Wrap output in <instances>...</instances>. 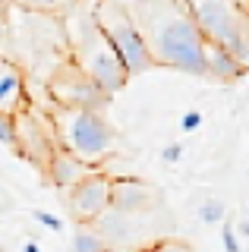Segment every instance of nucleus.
<instances>
[{
  "label": "nucleus",
  "instance_id": "23",
  "mask_svg": "<svg viewBox=\"0 0 249 252\" xmlns=\"http://www.w3.org/2000/svg\"><path fill=\"white\" fill-rule=\"evenodd\" d=\"M233 233L240 236V240H249V218H243L237 227H233Z\"/></svg>",
  "mask_w": 249,
  "mask_h": 252
},
{
  "label": "nucleus",
  "instance_id": "27",
  "mask_svg": "<svg viewBox=\"0 0 249 252\" xmlns=\"http://www.w3.org/2000/svg\"><path fill=\"white\" fill-rule=\"evenodd\" d=\"M133 252H155V246H142V249H133Z\"/></svg>",
  "mask_w": 249,
  "mask_h": 252
},
{
  "label": "nucleus",
  "instance_id": "9",
  "mask_svg": "<svg viewBox=\"0 0 249 252\" xmlns=\"http://www.w3.org/2000/svg\"><path fill=\"white\" fill-rule=\"evenodd\" d=\"M29 104H32V98H29L26 69L16 60H10L6 54H0V114L16 117Z\"/></svg>",
  "mask_w": 249,
  "mask_h": 252
},
{
  "label": "nucleus",
  "instance_id": "25",
  "mask_svg": "<svg viewBox=\"0 0 249 252\" xmlns=\"http://www.w3.org/2000/svg\"><path fill=\"white\" fill-rule=\"evenodd\" d=\"M233 3H237V6H240V10H243V13L249 16V0H233Z\"/></svg>",
  "mask_w": 249,
  "mask_h": 252
},
{
  "label": "nucleus",
  "instance_id": "7",
  "mask_svg": "<svg viewBox=\"0 0 249 252\" xmlns=\"http://www.w3.org/2000/svg\"><path fill=\"white\" fill-rule=\"evenodd\" d=\"M13 120H16V139H13L16 155L26 158L29 164H35V167L44 173V167H48V161H51V155L60 148L57 136H54L51 114H41L35 104H29L26 110H19Z\"/></svg>",
  "mask_w": 249,
  "mask_h": 252
},
{
  "label": "nucleus",
  "instance_id": "29",
  "mask_svg": "<svg viewBox=\"0 0 249 252\" xmlns=\"http://www.w3.org/2000/svg\"><path fill=\"white\" fill-rule=\"evenodd\" d=\"M246 218H249V208H246Z\"/></svg>",
  "mask_w": 249,
  "mask_h": 252
},
{
  "label": "nucleus",
  "instance_id": "6",
  "mask_svg": "<svg viewBox=\"0 0 249 252\" xmlns=\"http://www.w3.org/2000/svg\"><path fill=\"white\" fill-rule=\"evenodd\" d=\"M48 94L54 101V107H85V110H107L111 94L104 89H98V82L92 79L79 63L73 60H60L54 66V73L48 76ZM51 107V110H54Z\"/></svg>",
  "mask_w": 249,
  "mask_h": 252
},
{
  "label": "nucleus",
  "instance_id": "15",
  "mask_svg": "<svg viewBox=\"0 0 249 252\" xmlns=\"http://www.w3.org/2000/svg\"><path fill=\"white\" fill-rule=\"evenodd\" d=\"M10 6H19V10L38 13V16H60V13L73 10L76 0H10Z\"/></svg>",
  "mask_w": 249,
  "mask_h": 252
},
{
  "label": "nucleus",
  "instance_id": "18",
  "mask_svg": "<svg viewBox=\"0 0 249 252\" xmlns=\"http://www.w3.org/2000/svg\"><path fill=\"white\" fill-rule=\"evenodd\" d=\"M32 215H35V220H38V224H41V227H48L51 233H60V230H63V220H60L57 215H51V211H44V208H35Z\"/></svg>",
  "mask_w": 249,
  "mask_h": 252
},
{
  "label": "nucleus",
  "instance_id": "12",
  "mask_svg": "<svg viewBox=\"0 0 249 252\" xmlns=\"http://www.w3.org/2000/svg\"><path fill=\"white\" fill-rule=\"evenodd\" d=\"M89 170H95V167H89V164H82L79 158H73L69 152L57 148V152L51 155L48 167H44V177L51 180V186H57L60 192H66V189H69V186H76Z\"/></svg>",
  "mask_w": 249,
  "mask_h": 252
},
{
  "label": "nucleus",
  "instance_id": "1",
  "mask_svg": "<svg viewBox=\"0 0 249 252\" xmlns=\"http://www.w3.org/2000/svg\"><path fill=\"white\" fill-rule=\"evenodd\" d=\"M145 38L155 66H167L186 76H205L202 47L205 38L186 13L183 0H123Z\"/></svg>",
  "mask_w": 249,
  "mask_h": 252
},
{
  "label": "nucleus",
  "instance_id": "22",
  "mask_svg": "<svg viewBox=\"0 0 249 252\" xmlns=\"http://www.w3.org/2000/svg\"><path fill=\"white\" fill-rule=\"evenodd\" d=\"M183 158V145L180 142H170V145H164V152H161V161L164 164H177Z\"/></svg>",
  "mask_w": 249,
  "mask_h": 252
},
{
  "label": "nucleus",
  "instance_id": "17",
  "mask_svg": "<svg viewBox=\"0 0 249 252\" xmlns=\"http://www.w3.org/2000/svg\"><path fill=\"white\" fill-rule=\"evenodd\" d=\"M221 246L224 252H243V243L233 233V224H224V220H221Z\"/></svg>",
  "mask_w": 249,
  "mask_h": 252
},
{
  "label": "nucleus",
  "instance_id": "4",
  "mask_svg": "<svg viewBox=\"0 0 249 252\" xmlns=\"http://www.w3.org/2000/svg\"><path fill=\"white\" fill-rule=\"evenodd\" d=\"M92 13H95V22L101 26V32L107 35V41L114 44V51L120 57L123 69L129 73V79L145 73V69H155V60H152L149 47H145V38L123 0H92Z\"/></svg>",
  "mask_w": 249,
  "mask_h": 252
},
{
  "label": "nucleus",
  "instance_id": "5",
  "mask_svg": "<svg viewBox=\"0 0 249 252\" xmlns=\"http://www.w3.org/2000/svg\"><path fill=\"white\" fill-rule=\"evenodd\" d=\"M205 41H215L249 60V16L233 0H183Z\"/></svg>",
  "mask_w": 249,
  "mask_h": 252
},
{
  "label": "nucleus",
  "instance_id": "2",
  "mask_svg": "<svg viewBox=\"0 0 249 252\" xmlns=\"http://www.w3.org/2000/svg\"><path fill=\"white\" fill-rule=\"evenodd\" d=\"M66 41H69V60L98 82V89H104L107 94L123 92V85L129 82V73L123 69L120 57H117L114 44L107 41V35L101 32L95 22L89 0H76L73 10H66Z\"/></svg>",
  "mask_w": 249,
  "mask_h": 252
},
{
  "label": "nucleus",
  "instance_id": "16",
  "mask_svg": "<svg viewBox=\"0 0 249 252\" xmlns=\"http://www.w3.org/2000/svg\"><path fill=\"white\" fill-rule=\"evenodd\" d=\"M224 215H227V205H224L221 199H205L199 205V220L205 227H218L224 220Z\"/></svg>",
  "mask_w": 249,
  "mask_h": 252
},
{
  "label": "nucleus",
  "instance_id": "8",
  "mask_svg": "<svg viewBox=\"0 0 249 252\" xmlns=\"http://www.w3.org/2000/svg\"><path fill=\"white\" fill-rule=\"evenodd\" d=\"M111 180L104 170H89L76 186L66 189V205L76 224H92L111 208Z\"/></svg>",
  "mask_w": 249,
  "mask_h": 252
},
{
  "label": "nucleus",
  "instance_id": "20",
  "mask_svg": "<svg viewBox=\"0 0 249 252\" xmlns=\"http://www.w3.org/2000/svg\"><path fill=\"white\" fill-rule=\"evenodd\" d=\"M155 252H192V246L189 243H183V240H158L155 243Z\"/></svg>",
  "mask_w": 249,
  "mask_h": 252
},
{
  "label": "nucleus",
  "instance_id": "28",
  "mask_svg": "<svg viewBox=\"0 0 249 252\" xmlns=\"http://www.w3.org/2000/svg\"><path fill=\"white\" fill-rule=\"evenodd\" d=\"M0 6H10V0H0Z\"/></svg>",
  "mask_w": 249,
  "mask_h": 252
},
{
  "label": "nucleus",
  "instance_id": "26",
  "mask_svg": "<svg viewBox=\"0 0 249 252\" xmlns=\"http://www.w3.org/2000/svg\"><path fill=\"white\" fill-rule=\"evenodd\" d=\"M0 38H3V6H0Z\"/></svg>",
  "mask_w": 249,
  "mask_h": 252
},
{
  "label": "nucleus",
  "instance_id": "13",
  "mask_svg": "<svg viewBox=\"0 0 249 252\" xmlns=\"http://www.w3.org/2000/svg\"><path fill=\"white\" fill-rule=\"evenodd\" d=\"M92 227L104 236V243L111 249L129 246V240H133V233H136L133 218H129V215H120V211H114V208H107L101 218H95V220H92Z\"/></svg>",
  "mask_w": 249,
  "mask_h": 252
},
{
  "label": "nucleus",
  "instance_id": "21",
  "mask_svg": "<svg viewBox=\"0 0 249 252\" xmlns=\"http://www.w3.org/2000/svg\"><path fill=\"white\" fill-rule=\"evenodd\" d=\"M199 126H202V110L192 107V110H186V114L180 117V129L183 132H196Z\"/></svg>",
  "mask_w": 249,
  "mask_h": 252
},
{
  "label": "nucleus",
  "instance_id": "11",
  "mask_svg": "<svg viewBox=\"0 0 249 252\" xmlns=\"http://www.w3.org/2000/svg\"><path fill=\"white\" fill-rule=\"evenodd\" d=\"M202 60H205V79H215V82H221V85H233L246 76V60L237 57L227 47L215 44V41H205Z\"/></svg>",
  "mask_w": 249,
  "mask_h": 252
},
{
  "label": "nucleus",
  "instance_id": "19",
  "mask_svg": "<svg viewBox=\"0 0 249 252\" xmlns=\"http://www.w3.org/2000/svg\"><path fill=\"white\" fill-rule=\"evenodd\" d=\"M16 139V120L10 114H0V145H13Z\"/></svg>",
  "mask_w": 249,
  "mask_h": 252
},
{
  "label": "nucleus",
  "instance_id": "24",
  "mask_svg": "<svg viewBox=\"0 0 249 252\" xmlns=\"http://www.w3.org/2000/svg\"><path fill=\"white\" fill-rule=\"evenodd\" d=\"M22 252H41V246H38V243H35V240H29V243H26V246H22Z\"/></svg>",
  "mask_w": 249,
  "mask_h": 252
},
{
  "label": "nucleus",
  "instance_id": "14",
  "mask_svg": "<svg viewBox=\"0 0 249 252\" xmlns=\"http://www.w3.org/2000/svg\"><path fill=\"white\" fill-rule=\"evenodd\" d=\"M73 252H114V249L107 246L104 236H101L92 224H76V230H73Z\"/></svg>",
  "mask_w": 249,
  "mask_h": 252
},
{
  "label": "nucleus",
  "instance_id": "3",
  "mask_svg": "<svg viewBox=\"0 0 249 252\" xmlns=\"http://www.w3.org/2000/svg\"><path fill=\"white\" fill-rule=\"evenodd\" d=\"M54 136L60 148L79 158L89 167H101L117 148V132L107 123L104 110H85V107H54L51 110Z\"/></svg>",
  "mask_w": 249,
  "mask_h": 252
},
{
  "label": "nucleus",
  "instance_id": "10",
  "mask_svg": "<svg viewBox=\"0 0 249 252\" xmlns=\"http://www.w3.org/2000/svg\"><path fill=\"white\" fill-rule=\"evenodd\" d=\"M155 205V189L136 177H120L111 180V208L120 215H142Z\"/></svg>",
  "mask_w": 249,
  "mask_h": 252
}]
</instances>
